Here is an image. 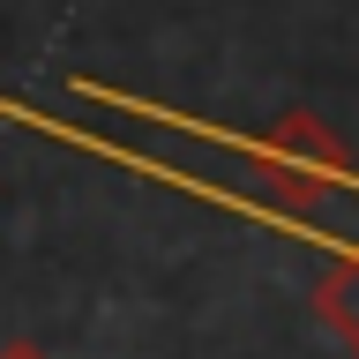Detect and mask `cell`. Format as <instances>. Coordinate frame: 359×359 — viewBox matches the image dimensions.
<instances>
[{
    "label": "cell",
    "instance_id": "obj_2",
    "mask_svg": "<svg viewBox=\"0 0 359 359\" xmlns=\"http://www.w3.org/2000/svg\"><path fill=\"white\" fill-rule=\"evenodd\" d=\"M314 314H322L344 344H359V247L330 255V269L314 277Z\"/></svg>",
    "mask_w": 359,
    "mask_h": 359
},
{
    "label": "cell",
    "instance_id": "obj_3",
    "mask_svg": "<svg viewBox=\"0 0 359 359\" xmlns=\"http://www.w3.org/2000/svg\"><path fill=\"white\" fill-rule=\"evenodd\" d=\"M0 359H53V352H45L38 337H15V344H0Z\"/></svg>",
    "mask_w": 359,
    "mask_h": 359
},
{
    "label": "cell",
    "instance_id": "obj_4",
    "mask_svg": "<svg viewBox=\"0 0 359 359\" xmlns=\"http://www.w3.org/2000/svg\"><path fill=\"white\" fill-rule=\"evenodd\" d=\"M352 352H359V344H352Z\"/></svg>",
    "mask_w": 359,
    "mask_h": 359
},
{
    "label": "cell",
    "instance_id": "obj_1",
    "mask_svg": "<svg viewBox=\"0 0 359 359\" xmlns=\"http://www.w3.org/2000/svg\"><path fill=\"white\" fill-rule=\"evenodd\" d=\"M247 157H255L262 187L285 202V210H322L330 195H352L359 187V165H352V150H344V135H337L322 112H307V105L277 112V120L247 142Z\"/></svg>",
    "mask_w": 359,
    "mask_h": 359
}]
</instances>
